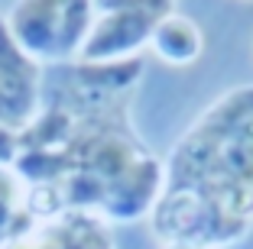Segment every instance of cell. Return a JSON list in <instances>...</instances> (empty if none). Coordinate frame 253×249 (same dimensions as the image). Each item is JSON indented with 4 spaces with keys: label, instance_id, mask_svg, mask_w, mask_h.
Listing matches in <instances>:
<instances>
[{
    "label": "cell",
    "instance_id": "3",
    "mask_svg": "<svg viewBox=\"0 0 253 249\" xmlns=\"http://www.w3.org/2000/svg\"><path fill=\"white\" fill-rule=\"evenodd\" d=\"M175 13V0H94V23L78 62L111 65L136 59L163 16Z\"/></svg>",
    "mask_w": 253,
    "mask_h": 249
},
{
    "label": "cell",
    "instance_id": "5",
    "mask_svg": "<svg viewBox=\"0 0 253 249\" xmlns=\"http://www.w3.org/2000/svg\"><path fill=\"white\" fill-rule=\"evenodd\" d=\"M7 249H117V246H114L111 227L97 213L65 211L55 217L36 220Z\"/></svg>",
    "mask_w": 253,
    "mask_h": 249
},
{
    "label": "cell",
    "instance_id": "6",
    "mask_svg": "<svg viewBox=\"0 0 253 249\" xmlns=\"http://www.w3.org/2000/svg\"><path fill=\"white\" fill-rule=\"evenodd\" d=\"M149 49L159 62L172 68H188L198 62L201 49H205V33L192 16H182L179 10L156 23L153 39H149Z\"/></svg>",
    "mask_w": 253,
    "mask_h": 249
},
{
    "label": "cell",
    "instance_id": "8",
    "mask_svg": "<svg viewBox=\"0 0 253 249\" xmlns=\"http://www.w3.org/2000/svg\"><path fill=\"white\" fill-rule=\"evenodd\" d=\"M16 152H20V130L0 126V169H13Z\"/></svg>",
    "mask_w": 253,
    "mask_h": 249
},
{
    "label": "cell",
    "instance_id": "7",
    "mask_svg": "<svg viewBox=\"0 0 253 249\" xmlns=\"http://www.w3.org/2000/svg\"><path fill=\"white\" fill-rule=\"evenodd\" d=\"M36 223L26 201V181L13 169H0V249H7Z\"/></svg>",
    "mask_w": 253,
    "mask_h": 249
},
{
    "label": "cell",
    "instance_id": "9",
    "mask_svg": "<svg viewBox=\"0 0 253 249\" xmlns=\"http://www.w3.org/2000/svg\"><path fill=\"white\" fill-rule=\"evenodd\" d=\"M163 249H198V246H163Z\"/></svg>",
    "mask_w": 253,
    "mask_h": 249
},
{
    "label": "cell",
    "instance_id": "1",
    "mask_svg": "<svg viewBox=\"0 0 253 249\" xmlns=\"http://www.w3.org/2000/svg\"><path fill=\"white\" fill-rule=\"evenodd\" d=\"M149 227L163 246L198 249L253 230V84L217 94L172 142Z\"/></svg>",
    "mask_w": 253,
    "mask_h": 249
},
{
    "label": "cell",
    "instance_id": "2",
    "mask_svg": "<svg viewBox=\"0 0 253 249\" xmlns=\"http://www.w3.org/2000/svg\"><path fill=\"white\" fill-rule=\"evenodd\" d=\"M13 42L36 65H72L94 23V0H16L3 16Z\"/></svg>",
    "mask_w": 253,
    "mask_h": 249
},
{
    "label": "cell",
    "instance_id": "4",
    "mask_svg": "<svg viewBox=\"0 0 253 249\" xmlns=\"http://www.w3.org/2000/svg\"><path fill=\"white\" fill-rule=\"evenodd\" d=\"M39 94H42V65H36L13 42L0 16V126L23 130L39 113Z\"/></svg>",
    "mask_w": 253,
    "mask_h": 249
}]
</instances>
